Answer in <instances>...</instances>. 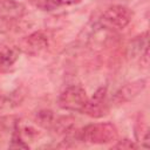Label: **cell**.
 <instances>
[{"label": "cell", "mask_w": 150, "mask_h": 150, "mask_svg": "<svg viewBox=\"0 0 150 150\" xmlns=\"http://www.w3.org/2000/svg\"><path fill=\"white\" fill-rule=\"evenodd\" d=\"M20 49L9 45H0V70L7 69L15 63L19 59Z\"/></svg>", "instance_id": "8"}, {"label": "cell", "mask_w": 150, "mask_h": 150, "mask_svg": "<svg viewBox=\"0 0 150 150\" xmlns=\"http://www.w3.org/2000/svg\"><path fill=\"white\" fill-rule=\"evenodd\" d=\"M112 149H122V150H130V149H136L137 145L129 141V139H122V141H117V143L115 145L111 146Z\"/></svg>", "instance_id": "12"}, {"label": "cell", "mask_w": 150, "mask_h": 150, "mask_svg": "<svg viewBox=\"0 0 150 150\" xmlns=\"http://www.w3.org/2000/svg\"><path fill=\"white\" fill-rule=\"evenodd\" d=\"M145 84H146V81L141 79V80H136V81H132V82H129L127 83L125 86L121 87L114 95L112 100L116 102V103H125V102H129L131 101L132 98H135L138 94H141V91L145 88Z\"/></svg>", "instance_id": "6"}, {"label": "cell", "mask_w": 150, "mask_h": 150, "mask_svg": "<svg viewBox=\"0 0 150 150\" xmlns=\"http://www.w3.org/2000/svg\"><path fill=\"white\" fill-rule=\"evenodd\" d=\"M25 6L15 0H0V20L8 21L22 16Z\"/></svg>", "instance_id": "7"}, {"label": "cell", "mask_w": 150, "mask_h": 150, "mask_svg": "<svg viewBox=\"0 0 150 150\" xmlns=\"http://www.w3.org/2000/svg\"><path fill=\"white\" fill-rule=\"evenodd\" d=\"M109 108L107 103V88L101 87L95 91V94L90 98H88L81 112L93 118H100V117L105 116Z\"/></svg>", "instance_id": "4"}, {"label": "cell", "mask_w": 150, "mask_h": 150, "mask_svg": "<svg viewBox=\"0 0 150 150\" xmlns=\"http://www.w3.org/2000/svg\"><path fill=\"white\" fill-rule=\"evenodd\" d=\"M132 19V12L121 5L109 7L101 15L100 22L103 27L109 29H122L127 27Z\"/></svg>", "instance_id": "2"}, {"label": "cell", "mask_w": 150, "mask_h": 150, "mask_svg": "<svg viewBox=\"0 0 150 150\" xmlns=\"http://www.w3.org/2000/svg\"><path fill=\"white\" fill-rule=\"evenodd\" d=\"M47 47H48V36L42 30H39L23 38L20 41L18 48L20 49V52L27 55L36 56L40 53H42Z\"/></svg>", "instance_id": "5"}, {"label": "cell", "mask_w": 150, "mask_h": 150, "mask_svg": "<svg viewBox=\"0 0 150 150\" xmlns=\"http://www.w3.org/2000/svg\"><path fill=\"white\" fill-rule=\"evenodd\" d=\"M36 123L45 128H49L54 124V115L50 110H41L36 115Z\"/></svg>", "instance_id": "9"}, {"label": "cell", "mask_w": 150, "mask_h": 150, "mask_svg": "<svg viewBox=\"0 0 150 150\" xmlns=\"http://www.w3.org/2000/svg\"><path fill=\"white\" fill-rule=\"evenodd\" d=\"M88 101V96L86 90L77 84L70 86L66 88L60 97H59V105L69 111H82L83 107Z\"/></svg>", "instance_id": "3"}, {"label": "cell", "mask_w": 150, "mask_h": 150, "mask_svg": "<svg viewBox=\"0 0 150 150\" xmlns=\"http://www.w3.org/2000/svg\"><path fill=\"white\" fill-rule=\"evenodd\" d=\"M35 4L42 11H53L59 6L56 0H35Z\"/></svg>", "instance_id": "11"}, {"label": "cell", "mask_w": 150, "mask_h": 150, "mask_svg": "<svg viewBox=\"0 0 150 150\" xmlns=\"http://www.w3.org/2000/svg\"><path fill=\"white\" fill-rule=\"evenodd\" d=\"M9 148H12V149H28L29 146H28V144L25 143V141L21 138L20 134L16 131V132H14V135L12 137V142L9 144Z\"/></svg>", "instance_id": "10"}, {"label": "cell", "mask_w": 150, "mask_h": 150, "mask_svg": "<svg viewBox=\"0 0 150 150\" xmlns=\"http://www.w3.org/2000/svg\"><path fill=\"white\" fill-rule=\"evenodd\" d=\"M82 0H56V2H57V5L59 6H61V5H67V6H69V5H76V4H80Z\"/></svg>", "instance_id": "14"}, {"label": "cell", "mask_w": 150, "mask_h": 150, "mask_svg": "<svg viewBox=\"0 0 150 150\" xmlns=\"http://www.w3.org/2000/svg\"><path fill=\"white\" fill-rule=\"evenodd\" d=\"M118 132L112 123H93L81 131V141L90 144H108L116 142Z\"/></svg>", "instance_id": "1"}, {"label": "cell", "mask_w": 150, "mask_h": 150, "mask_svg": "<svg viewBox=\"0 0 150 150\" xmlns=\"http://www.w3.org/2000/svg\"><path fill=\"white\" fill-rule=\"evenodd\" d=\"M141 63H143L144 67H148V63H149V48H148V46L145 47L144 54L141 56Z\"/></svg>", "instance_id": "13"}]
</instances>
